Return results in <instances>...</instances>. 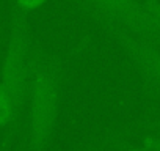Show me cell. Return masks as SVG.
<instances>
[{"instance_id": "1", "label": "cell", "mask_w": 160, "mask_h": 151, "mask_svg": "<svg viewBox=\"0 0 160 151\" xmlns=\"http://www.w3.org/2000/svg\"><path fill=\"white\" fill-rule=\"evenodd\" d=\"M63 65L57 54L35 50L27 93V151H49L61 110Z\"/></svg>"}, {"instance_id": "2", "label": "cell", "mask_w": 160, "mask_h": 151, "mask_svg": "<svg viewBox=\"0 0 160 151\" xmlns=\"http://www.w3.org/2000/svg\"><path fill=\"white\" fill-rule=\"evenodd\" d=\"M35 49L32 43L28 14L13 7L7 47L0 66V84L10 95L18 115L27 102Z\"/></svg>"}, {"instance_id": "3", "label": "cell", "mask_w": 160, "mask_h": 151, "mask_svg": "<svg viewBox=\"0 0 160 151\" xmlns=\"http://www.w3.org/2000/svg\"><path fill=\"white\" fill-rule=\"evenodd\" d=\"M104 27L121 29L151 44H160V29L140 0H82Z\"/></svg>"}, {"instance_id": "4", "label": "cell", "mask_w": 160, "mask_h": 151, "mask_svg": "<svg viewBox=\"0 0 160 151\" xmlns=\"http://www.w3.org/2000/svg\"><path fill=\"white\" fill-rule=\"evenodd\" d=\"M105 30L146 81L152 87L160 88V47L116 27H105Z\"/></svg>"}, {"instance_id": "5", "label": "cell", "mask_w": 160, "mask_h": 151, "mask_svg": "<svg viewBox=\"0 0 160 151\" xmlns=\"http://www.w3.org/2000/svg\"><path fill=\"white\" fill-rule=\"evenodd\" d=\"M16 118H18V112L14 109V104L10 95L5 91V88L0 84V129L10 126Z\"/></svg>"}, {"instance_id": "6", "label": "cell", "mask_w": 160, "mask_h": 151, "mask_svg": "<svg viewBox=\"0 0 160 151\" xmlns=\"http://www.w3.org/2000/svg\"><path fill=\"white\" fill-rule=\"evenodd\" d=\"M93 151H154V149L146 146L143 142L135 145V143H127V142H121V140H112V142L99 145Z\"/></svg>"}, {"instance_id": "7", "label": "cell", "mask_w": 160, "mask_h": 151, "mask_svg": "<svg viewBox=\"0 0 160 151\" xmlns=\"http://www.w3.org/2000/svg\"><path fill=\"white\" fill-rule=\"evenodd\" d=\"M46 2H47V0H13V7H16V8H19L21 11L30 14V13H33L35 10L41 8Z\"/></svg>"}, {"instance_id": "8", "label": "cell", "mask_w": 160, "mask_h": 151, "mask_svg": "<svg viewBox=\"0 0 160 151\" xmlns=\"http://www.w3.org/2000/svg\"><path fill=\"white\" fill-rule=\"evenodd\" d=\"M143 3L151 18L154 19V22L157 24V27L160 29V0H146Z\"/></svg>"}, {"instance_id": "9", "label": "cell", "mask_w": 160, "mask_h": 151, "mask_svg": "<svg viewBox=\"0 0 160 151\" xmlns=\"http://www.w3.org/2000/svg\"><path fill=\"white\" fill-rule=\"evenodd\" d=\"M140 142H143L146 146L152 148L154 151H160V132L148 134V135H144Z\"/></svg>"}]
</instances>
